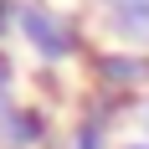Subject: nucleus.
I'll return each instance as SVG.
<instances>
[{
    "label": "nucleus",
    "mask_w": 149,
    "mask_h": 149,
    "mask_svg": "<svg viewBox=\"0 0 149 149\" xmlns=\"http://www.w3.org/2000/svg\"><path fill=\"white\" fill-rule=\"evenodd\" d=\"M77 149H103V123H98V118H88V123H82V134H77Z\"/></svg>",
    "instance_id": "20e7f679"
},
{
    "label": "nucleus",
    "mask_w": 149,
    "mask_h": 149,
    "mask_svg": "<svg viewBox=\"0 0 149 149\" xmlns=\"http://www.w3.org/2000/svg\"><path fill=\"white\" fill-rule=\"evenodd\" d=\"M98 77L113 82V88H134V82L149 77V62H139V57H98Z\"/></svg>",
    "instance_id": "f03ea898"
},
{
    "label": "nucleus",
    "mask_w": 149,
    "mask_h": 149,
    "mask_svg": "<svg viewBox=\"0 0 149 149\" xmlns=\"http://www.w3.org/2000/svg\"><path fill=\"white\" fill-rule=\"evenodd\" d=\"M21 31H26V41L41 52L46 62H62V57H72V31L62 26L52 10H36V5H21Z\"/></svg>",
    "instance_id": "f257e3e1"
},
{
    "label": "nucleus",
    "mask_w": 149,
    "mask_h": 149,
    "mask_svg": "<svg viewBox=\"0 0 149 149\" xmlns=\"http://www.w3.org/2000/svg\"><path fill=\"white\" fill-rule=\"evenodd\" d=\"M5 139L21 144V149H31L36 139H41V123L31 118V113H5Z\"/></svg>",
    "instance_id": "7ed1b4c3"
}]
</instances>
